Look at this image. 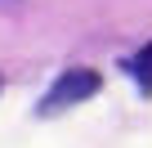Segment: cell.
Here are the masks:
<instances>
[{
  "instance_id": "cell-1",
  "label": "cell",
  "mask_w": 152,
  "mask_h": 148,
  "mask_svg": "<svg viewBox=\"0 0 152 148\" xmlns=\"http://www.w3.org/2000/svg\"><path fill=\"white\" fill-rule=\"evenodd\" d=\"M99 72H90V67H72V72H63V77L49 85V94L40 99V112L45 117H54V112H63V108H72V103H85V99H94L99 94Z\"/></svg>"
},
{
  "instance_id": "cell-2",
  "label": "cell",
  "mask_w": 152,
  "mask_h": 148,
  "mask_svg": "<svg viewBox=\"0 0 152 148\" xmlns=\"http://www.w3.org/2000/svg\"><path fill=\"white\" fill-rule=\"evenodd\" d=\"M130 72H134V77H139V85L143 90H152V40L134 54V63H130Z\"/></svg>"
}]
</instances>
